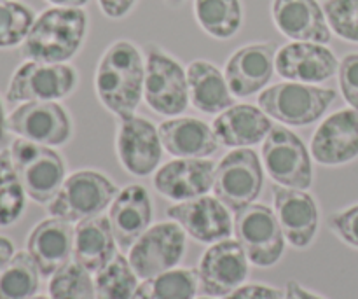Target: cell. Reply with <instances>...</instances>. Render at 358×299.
<instances>
[{
    "label": "cell",
    "instance_id": "obj_27",
    "mask_svg": "<svg viewBox=\"0 0 358 299\" xmlns=\"http://www.w3.org/2000/svg\"><path fill=\"white\" fill-rule=\"evenodd\" d=\"M189 104L203 114H220L234 105L226 76L213 63L194 60L187 65Z\"/></svg>",
    "mask_w": 358,
    "mask_h": 299
},
{
    "label": "cell",
    "instance_id": "obj_2",
    "mask_svg": "<svg viewBox=\"0 0 358 299\" xmlns=\"http://www.w3.org/2000/svg\"><path fill=\"white\" fill-rule=\"evenodd\" d=\"M87 14L83 7H51L35 18L21 53L27 60L66 63L83 48Z\"/></svg>",
    "mask_w": 358,
    "mask_h": 299
},
{
    "label": "cell",
    "instance_id": "obj_15",
    "mask_svg": "<svg viewBox=\"0 0 358 299\" xmlns=\"http://www.w3.org/2000/svg\"><path fill=\"white\" fill-rule=\"evenodd\" d=\"M168 217L180 224L185 235L199 244L212 245L233 235L231 210L215 196H199L168 207Z\"/></svg>",
    "mask_w": 358,
    "mask_h": 299
},
{
    "label": "cell",
    "instance_id": "obj_13",
    "mask_svg": "<svg viewBox=\"0 0 358 299\" xmlns=\"http://www.w3.org/2000/svg\"><path fill=\"white\" fill-rule=\"evenodd\" d=\"M248 261L238 240L217 242L199 259V293L210 298H226L243 286L248 277Z\"/></svg>",
    "mask_w": 358,
    "mask_h": 299
},
{
    "label": "cell",
    "instance_id": "obj_41",
    "mask_svg": "<svg viewBox=\"0 0 358 299\" xmlns=\"http://www.w3.org/2000/svg\"><path fill=\"white\" fill-rule=\"evenodd\" d=\"M14 254H16V252H14L13 242L6 237H0V275H2V272L6 270V266L9 265V261L13 259Z\"/></svg>",
    "mask_w": 358,
    "mask_h": 299
},
{
    "label": "cell",
    "instance_id": "obj_35",
    "mask_svg": "<svg viewBox=\"0 0 358 299\" xmlns=\"http://www.w3.org/2000/svg\"><path fill=\"white\" fill-rule=\"evenodd\" d=\"M325 18L338 37L358 42V0H324Z\"/></svg>",
    "mask_w": 358,
    "mask_h": 299
},
{
    "label": "cell",
    "instance_id": "obj_11",
    "mask_svg": "<svg viewBox=\"0 0 358 299\" xmlns=\"http://www.w3.org/2000/svg\"><path fill=\"white\" fill-rule=\"evenodd\" d=\"M7 130L17 139L59 147L72 139L73 125L58 102H24L7 116Z\"/></svg>",
    "mask_w": 358,
    "mask_h": 299
},
{
    "label": "cell",
    "instance_id": "obj_32",
    "mask_svg": "<svg viewBox=\"0 0 358 299\" xmlns=\"http://www.w3.org/2000/svg\"><path fill=\"white\" fill-rule=\"evenodd\" d=\"M27 207V191L14 168L10 151L0 153V226L16 223Z\"/></svg>",
    "mask_w": 358,
    "mask_h": 299
},
{
    "label": "cell",
    "instance_id": "obj_10",
    "mask_svg": "<svg viewBox=\"0 0 358 299\" xmlns=\"http://www.w3.org/2000/svg\"><path fill=\"white\" fill-rule=\"evenodd\" d=\"M79 74L69 63H21L7 86V102H58L76 91Z\"/></svg>",
    "mask_w": 358,
    "mask_h": 299
},
{
    "label": "cell",
    "instance_id": "obj_25",
    "mask_svg": "<svg viewBox=\"0 0 358 299\" xmlns=\"http://www.w3.org/2000/svg\"><path fill=\"white\" fill-rule=\"evenodd\" d=\"M163 149L175 158H210L219 151L212 126L198 118H171L157 126Z\"/></svg>",
    "mask_w": 358,
    "mask_h": 299
},
{
    "label": "cell",
    "instance_id": "obj_6",
    "mask_svg": "<svg viewBox=\"0 0 358 299\" xmlns=\"http://www.w3.org/2000/svg\"><path fill=\"white\" fill-rule=\"evenodd\" d=\"M14 168L27 196L41 205H49L65 182V161L55 147L16 139L9 147Z\"/></svg>",
    "mask_w": 358,
    "mask_h": 299
},
{
    "label": "cell",
    "instance_id": "obj_30",
    "mask_svg": "<svg viewBox=\"0 0 358 299\" xmlns=\"http://www.w3.org/2000/svg\"><path fill=\"white\" fill-rule=\"evenodd\" d=\"M41 272L28 252H16L0 275V299H34L41 287Z\"/></svg>",
    "mask_w": 358,
    "mask_h": 299
},
{
    "label": "cell",
    "instance_id": "obj_17",
    "mask_svg": "<svg viewBox=\"0 0 358 299\" xmlns=\"http://www.w3.org/2000/svg\"><path fill=\"white\" fill-rule=\"evenodd\" d=\"M310 153L324 167H341L358 158V111L343 109L325 118L311 137Z\"/></svg>",
    "mask_w": 358,
    "mask_h": 299
},
{
    "label": "cell",
    "instance_id": "obj_21",
    "mask_svg": "<svg viewBox=\"0 0 358 299\" xmlns=\"http://www.w3.org/2000/svg\"><path fill=\"white\" fill-rule=\"evenodd\" d=\"M273 23L282 35L296 42L329 44L332 30L324 7L317 0H273Z\"/></svg>",
    "mask_w": 358,
    "mask_h": 299
},
{
    "label": "cell",
    "instance_id": "obj_24",
    "mask_svg": "<svg viewBox=\"0 0 358 299\" xmlns=\"http://www.w3.org/2000/svg\"><path fill=\"white\" fill-rule=\"evenodd\" d=\"M220 146L229 149L254 147L264 142L271 132V118L261 107L248 104H234L217 114L212 125Z\"/></svg>",
    "mask_w": 358,
    "mask_h": 299
},
{
    "label": "cell",
    "instance_id": "obj_26",
    "mask_svg": "<svg viewBox=\"0 0 358 299\" xmlns=\"http://www.w3.org/2000/svg\"><path fill=\"white\" fill-rule=\"evenodd\" d=\"M117 254V242L108 217L96 216L80 221L73 235L72 259L93 275L108 265Z\"/></svg>",
    "mask_w": 358,
    "mask_h": 299
},
{
    "label": "cell",
    "instance_id": "obj_43",
    "mask_svg": "<svg viewBox=\"0 0 358 299\" xmlns=\"http://www.w3.org/2000/svg\"><path fill=\"white\" fill-rule=\"evenodd\" d=\"M7 132H9V130H7V116H6V111H3L2 100H0V142L6 139Z\"/></svg>",
    "mask_w": 358,
    "mask_h": 299
},
{
    "label": "cell",
    "instance_id": "obj_44",
    "mask_svg": "<svg viewBox=\"0 0 358 299\" xmlns=\"http://www.w3.org/2000/svg\"><path fill=\"white\" fill-rule=\"evenodd\" d=\"M168 4H170V6H180L182 2H184V0H166Z\"/></svg>",
    "mask_w": 358,
    "mask_h": 299
},
{
    "label": "cell",
    "instance_id": "obj_9",
    "mask_svg": "<svg viewBox=\"0 0 358 299\" xmlns=\"http://www.w3.org/2000/svg\"><path fill=\"white\" fill-rule=\"evenodd\" d=\"M233 233L243 247L250 265L271 268L282 259L285 237L280 228L275 210L262 203H252L238 210L233 219Z\"/></svg>",
    "mask_w": 358,
    "mask_h": 299
},
{
    "label": "cell",
    "instance_id": "obj_8",
    "mask_svg": "<svg viewBox=\"0 0 358 299\" xmlns=\"http://www.w3.org/2000/svg\"><path fill=\"white\" fill-rule=\"evenodd\" d=\"M264 186V167L261 158L250 147L233 149L215 165L213 196L231 212L252 205Z\"/></svg>",
    "mask_w": 358,
    "mask_h": 299
},
{
    "label": "cell",
    "instance_id": "obj_16",
    "mask_svg": "<svg viewBox=\"0 0 358 299\" xmlns=\"http://www.w3.org/2000/svg\"><path fill=\"white\" fill-rule=\"evenodd\" d=\"M276 53L278 46L275 42H254L229 56L224 76L234 98H248L268 86L276 72Z\"/></svg>",
    "mask_w": 358,
    "mask_h": 299
},
{
    "label": "cell",
    "instance_id": "obj_38",
    "mask_svg": "<svg viewBox=\"0 0 358 299\" xmlns=\"http://www.w3.org/2000/svg\"><path fill=\"white\" fill-rule=\"evenodd\" d=\"M224 299H285V291L261 286V284H248V286L238 287Z\"/></svg>",
    "mask_w": 358,
    "mask_h": 299
},
{
    "label": "cell",
    "instance_id": "obj_4",
    "mask_svg": "<svg viewBox=\"0 0 358 299\" xmlns=\"http://www.w3.org/2000/svg\"><path fill=\"white\" fill-rule=\"evenodd\" d=\"M119 189L107 175L96 170H77L65 179L58 195L48 205L51 217L80 223L100 216L112 205Z\"/></svg>",
    "mask_w": 358,
    "mask_h": 299
},
{
    "label": "cell",
    "instance_id": "obj_37",
    "mask_svg": "<svg viewBox=\"0 0 358 299\" xmlns=\"http://www.w3.org/2000/svg\"><path fill=\"white\" fill-rule=\"evenodd\" d=\"M338 79L345 100L358 111V53L346 55L339 62Z\"/></svg>",
    "mask_w": 358,
    "mask_h": 299
},
{
    "label": "cell",
    "instance_id": "obj_5",
    "mask_svg": "<svg viewBox=\"0 0 358 299\" xmlns=\"http://www.w3.org/2000/svg\"><path fill=\"white\" fill-rule=\"evenodd\" d=\"M143 102L159 116H180L189 105L187 70L157 44L145 46Z\"/></svg>",
    "mask_w": 358,
    "mask_h": 299
},
{
    "label": "cell",
    "instance_id": "obj_12",
    "mask_svg": "<svg viewBox=\"0 0 358 299\" xmlns=\"http://www.w3.org/2000/svg\"><path fill=\"white\" fill-rule=\"evenodd\" d=\"M128 261L142 280L177 268L185 254V231L175 221L150 226L129 249Z\"/></svg>",
    "mask_w": 358,
    "mask_h": 299
},
{
    "label": "cell",
    "instance_id": "obj_29",
    "mask_svg": "<svg viewBox=\"0 0 358 299\" xmlns=\"http://www.w3.org/2000/svg\"><path fill=\"white\" fill-rule=\"evenodd\" d=\"M198 291V270L173 268L138 284L133 299H194Z\"/></svg>",
    "mask_w": 358,
    "mask_h": 299
},
{
    "label": "cell",
    "instance_id": "obj_34",
    "mask_svg": "<svg viewBox=\"0 0 358 299\" xmlns=\"http://www.w3.org/2000/svg\"><path fill=\"white\" fill-rule=\"evenodd\" d=\"M34 21V11L23 2H0V49L23 44Z\"/></svg>",
    "mask_w": 358,
    "mask_h": 299
},
{
    "label": "cell",
    "instance_id": "obj_39",
    "mask_svg": "<svg viewBox=\"0 0 358 299\" xmlns=\"http://www.w3.org/2000/svg\"><path fill=\"white\" fill-rule=\"evenodd\" d=\"M135 4L136 0H98L101 13L110 20H121V18L128 16Z\"/></svg>",
    "mask_w": 358,
    "mask_h": 299
},
{
    "label": "cell",
    "instance_id": "obj_20",
    "mask_svg": "<svg viewBox=\"0 0 358 299\" xmlns=\"http://www.w3.org/2000/svg\"><path fill=\"white\" fill-rule=\"evenodd\" d=\"M275 69L285 81L320 84L338 74L339 62L325 44L292 41L278 49Z\"/></svg>",
    "mask_w": 358,
    "mask_h": 299
},
{
    "label": "cell",
    "instance_id": "obj_1",
    "mask_svg": "<svg viewBox=\"0 0 358 299\" xmlns=\"http://www.w3.org/2000/svg\"><path fill=\"white\" fill-rule=\"evenodd\" d=\"M145 56L131 41H115L108 46L98 62L94 72V91L100 104L126 119L135 116L143 100Z\"/></svg>",
    "mask_w": 358,
    "mask_h": 299
},
{
    "label": "cell",
    "instance_id": "obj_22",
    "mask_svg": "<svg viewBox=\"0 0 358 299\" xmlns=\"http://www.w3.org/2000/svg\"><path fill=\"white\" fill-rule=\"evenodd\" d=\"M152 202L143 186L128 184L117 193L108 210L112 233L121 251H129L152 224Z\"/></svg>",
    "mask_w": 358,
    "mask_h": 299
},
{
    "label": "cell",
    "instance_id": "obj_47",
    "mask_svg": "<svg viewBox=\"0 0 358 299\" xmlns=\"http://www.w3.org/2000/svg\"><path fill=\"white\" fill-rule=\"evenodd\" d=\"M0 2H3V0H0Z\"/></svg>",
    "mask_w": 358,
    "mask_h": 299
},
{
    "label": "cell",
    "instance_id": "obj_31",
    "mask_svg": "<svg viewBox=\"0 0 358 299\" xmlns=\"http://www.w3.org/2000/svg\"><path fill=\"white\" fill-rule=\"evenodd\" d=\"M94 275L96 299H133L135 296L138 277L128 258L122 254H115V258Z\"/></svg>",
    "mask_w": 358,
    "mask_h": 299
},
{
    "label": "cell",
    "instance_id": "obj_33",
    "mask_svg": "<svg viewBox=\"0 0 358 299\" xmlns=\"http://www.w3.org/2000/svg\"><path fill=\"white\" fill-rule=\"evenodd\" d=\"M49 279L48 289L51 299H96L91 273L76 261L66 263Z\"/></svg>",
    "mask_w": 358,
    "mask_h": 299
},
{
    "label": "cell",
    "instance_id": "obj_14",
    "mask_svg": "<svg viewBox=\"0 0 358 299\" xmlns=\"http://www.w3.org/2000/svg\"><path fill=\"white\" fill-rule=\"evenodd\" d=\"M115 153L121 167L133 177H149L163 158L159 130L149 119L131 116L119 119Z\"/></svg>",
    "mask_w": 358,
    "mask_h": 299
},
{
    "label": "cell",
    "instance_id": "obj_23",
    "mask_svg": "<svg viewBox=\"0 0 358 299\" xmlns=\"http://www.w3.org/2000/svg\"><path fill=\"white\" fill-rule=\"evenodd\" d=\"M73 235L76 228L72 223L58 217L41 221L30 231L27 252L31 256L42 277H52L70 263L73 254Z\"/></svg>",
    "mask_w": 358,
    "mask_h": 299
},
{
    "label": "cell",
    "instance_id": "obj_19",
    "mask_svg": "<svg viewBox=\"0 0 358 299\" xmlns=\"http://www.w3.org/2000/svg\"><path fill=\"white\" fill-rule=\"evenodd\" d=\"M273 210L283 237L294 249H306L313 244L318 231V207L310 193L275 184Z\"/></svg>",
    "mask_w": 358,
    "mask_h": 299
},
{
    "label": "cell",
    "instance_id": "obj_42",
    "mask_svg": "<svg viewBox=\"0 0 358 299\" xmlns=\"http://www.w3.org/2000/svg\"><path fill=\"white\" fill-rule=\"evenodd\" d=\"M55 7H84L90 0H48Z\"/></svg>",
    "mask_w": 358,
    "mask_h": 299
},
{
    "label": "cell",
    "instance_id": "obj_18",
    "mask_svg": "<svg viewBox=\"0 0 358 299\" xmlns=\"http://www.w3.org/2000/svg\"><path fill=\"white\" fill-rule=\"evenodd\" d=\"M215 163L208 158H177L154 174V189L171 202H187L208 195L213 188Z\"/></svg>",
    "mask_w": 358,
    "mask_h": 299
},
{
    "label": "cell",
    "instance_id": "obj_45",
    "mask_svg": "<svg viewBox=\"0 0 358 299\" xmlns=\"http://www.w3.org/2000/svg\"><path fill=\"white\" fill-rule=\"evenodd\" d=\"M34 299H51V298H48V296H35Z\"/></svg>",
    "mask_w": 358,
    "mask_h": 299
},
{
    "label": "cell",
    "instance_id": "obj_3",
    "mask_svg": "<svg viewBox=\"0 0 358 299\" xmlns=\"http://www.w3.org/2000/svg\"><path fill=\"white\" fill-rule=\"evenodd\" d=\"M336 100V91L317 84L283 83L264 88L259 93V107L283 126H308L320 121Z\"/></svg>",
    "mask_w": 358,
    "mask_h": 299
},
{
    "label": "cell",
    "instance_id": "obj_7",
    "mask_svg": "<svg viewBox=\"0 0 358 299\" xmlns=\"http://www.w3.org/2000/svg\"><path fill=\"white\" fill-rule=\"evenodd\" d=\"M261 161L275 184L290 189H308L313 184L311 153L287 126H273L262 142Z\"/></svg>",
    "mask_w": 358,
    "mask_h": 299
},
{
    "label": "cell",
    "instance_id": "obj_36",
    "mask_svg": "<svg viewBox=\"0 0 358 299\" xmlns=\"http://www.w3.org/2000/svg\"><path fill=\"white\" fill-rule=\"evenodd\" d=\"M329 228L343 244L358 249V205L336 212L329 219Z\"/></svg>",
    "mask_w": 358,
    "mask_h": 299
},
{
    "label": "cell",
    "instance_id": "obj_46",
    "mask_svg": "<svg viewBox=\"0 0 358 299\" xmlns=\"http://www.w3.org/2000/svg\"><path fill=\"white\" fill-rule=\"evenodd\" d=\"M198 299H213V298H210V296H205V298H198Z\"/></svg>",
    "mask_w": 358,
    "mask_h": 299
},
{
    "label": "cell",
    "instance_id": "obj_40",
    "mask_svg": "<svg viewBox=\"0 0 358 299\" xmlns=\"http://www.w3.org/2000/svg\"><path fill=\"white\" fill-rule=\"evenodd\" d=\"M285 299H324V298L311 293V291H308L306 287H303L299 282H296V280H290V282H287L285 286Z\"/></svg>",
    "mask_w": 358,
    "mask_h": 299
},
{
    "label": "cell",
    "instance_id": "obj_28",
    "mask_svg": "<svg viewBox=\"0 0 358 299\" xmlns=\"http://www.w3.org/2000/svg\"><path fill=\"white\" fill-rule=\"evenodd\" d=\"M194 16L205 34L227 41L240 32L243 7L240 0H194Z\"/></svg>",
    "mask_w": 358,
    "mask_h": 299
}]
</instances>
